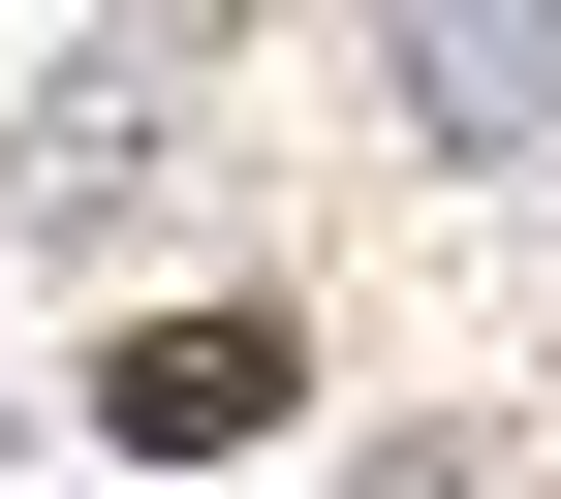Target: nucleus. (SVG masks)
<instances>
[{"label": "nucleus", "instance_id": "1", "mask_svg": "<svg viewBox=\"0 0 561 499\" xmlns=\"http://www.w3.org/2000/svg\"><path fill=\"white\" fill-rule=\"evenodd\" d=\"M94 406H125L157 468H250V438H280V313H157V343H125Z\"/></svg>", "mask_w": 561, "mask_h": 499}]
</instances>
